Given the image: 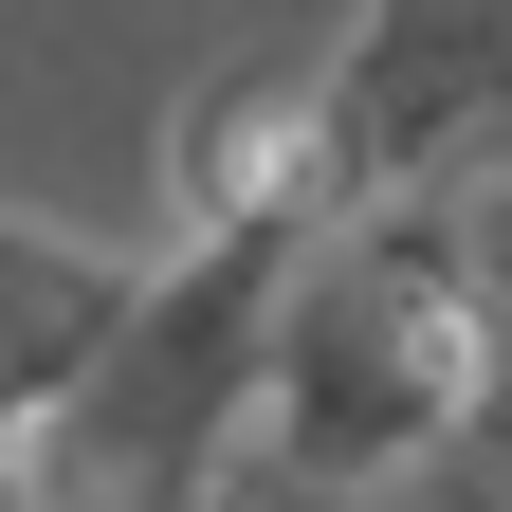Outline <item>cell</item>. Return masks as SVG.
<instances>
[{"label": "cell", "instance_id": "obj_1", "mask_svg": "<svg viewBox=\"0 0 512 512\" xmlns=\"http://www.w3.org/2000/svg\"><path fill=\"white\" fill-rule=\"evenodd\" d=\"M494 384H512V256L476 220V183H384L330 220V256L275 311L256 476H275V512L403 494L458 421H494Z\"/></svg>", "mask_w": 512, "mask_h": 512}, {"label": "cell", "instance_id": "obj_2", "mask_svg": "<svg viewBox=\"0 0 512 512\" xmlns=\"http://www.w3.org/2000/svg\"><path fill=\"white\" fill-rule=\"evenodd\" d=\"M330 128H348V183H439L512 128V0H366L330 37Z\"/></svg>", "mask_w": 512, "mask_h": 512}, {"label": "cell", "instance_id": "obj_3", "mask_svg": "<svg viewBox=\"0 0 512 512\" xmlns=\"http://www.w3.org/2000/svg\"><path fill=\"white\" fill-rule=\"evenodd\" d=\"M366 202L348 128H330V55H275V74H202L165 128V238H330Z\"/></svg>", "mask_w": 512, "mask_h": 512}, {"label": "cell", "instance_id": "obj_4", "mask_svg": "<svg viewBox=\"0 0 512 512\" xmlns=\"http://www.w3.org/2000/svg\"><path fill=\"white\" fill-rule=\"evenodd\" d=\"M128 311H147V256H92L55 220H0V439H37L74 384L128 348Z\"/></svg>", "mask_w": 512, "mask_h": 512}, {"label": "cell", "instance_id": "obj_5", "mask_svg": "<svg viewBox=\"0 0 512 512\" xmlns=\"http://www.w3.org/2000/svg\"><path fill=\"white\" fill-rule=\"evenodd\" d=\"M330 512H421V494H330Z\"/></svg>", "mask_w": 512, "mask_h": 512}]
</instances>
